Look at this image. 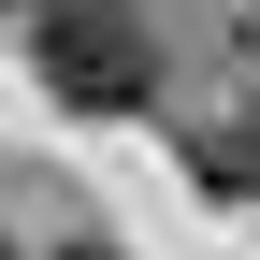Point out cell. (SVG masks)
<instances>
[{"label":"cell","mask_w":260,"mask_h":260,"mask_svg":"<svg viewBox=\"0 0 260 260\" xmlns=\"http://www.w3.org/2000/svg\"><path fill=\"white\" fill-rule=\"evenodd\" d=\"M58 260H116V246H58Z\"/></svg>","instance_id":"3"},{"label":"cell","mask_w":260,"mask_h":260,"mask_svg":"<svg viewBox=\"0 0 260 260\" xmlns=\"http://www.w3.org/2000/svg\"><path fill=\"white\" fill-rule=\"evenodd\" d=\"M0 15H29V0H0Z\"/></svg>","instance_id":"4"},{"label":"cell","mask_w":260,"mask_h":260,"mask_svg":"<svg viewBox=\"0 0 260 260\" xmlns=\"http://www.w3.org/2000/svg\"><path fill=\"white\" fill-rule=\"evenodd\" d=\"M246 203H260V102H246Z\"/></svg>","instance_id":"2"},{"label":"cell","mask_w":260,"mask_h":260,"mask_svg":"<svg viewBox=\"0 0 260 260\" xmlns=\"http://www.w3.org/2000/svg\"><path fill=\"white\" fill-rule=\"evenodd\" d=\"M29 73L73 130H116V116L159 102V44L130 0H29Z\"/></svg>","instance_id":"1"}]
</instances>
